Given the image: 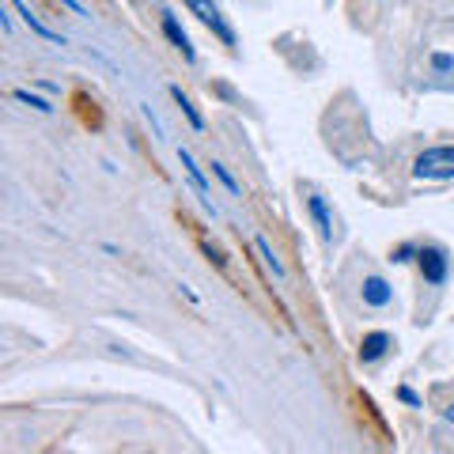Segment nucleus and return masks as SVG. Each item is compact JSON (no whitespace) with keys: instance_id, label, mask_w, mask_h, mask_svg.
Wrapping results in <instances>:
<instances>
[{"instance_id":"obj_1","label":"nucleus","mask_w":454,"mask_h":454,"mask_svg":"<svg viewBox=\"0 0 454 454\" xmlns=\"http://www.w3.org/2000/svg\"><path fill=\"white\" fill-rule=\"evenodd\" d=\"M413 178H428V182H447L454 178V145H439V148H424L413 163Z\"/></svg>"},{"instance_id":"obj_2","label":"nucleus","mask_w":454,"mask_h":454,"mask_svg":"<svg viewBox=\"0 0 454 454\" xmlns=\"http://www.w3.org/2000/svg\"><path fill=\"white\" fill-rule=\"evenodd\" d=\"M186 8H190V16H197L212 35H216L223 46H235V31H231V23L223 20V12L216 0H186Z\"/></svg>"},{"instance_id":"obj_3","label":"nucleus","mask_w":454,"mask_h":454,"mask_svg":"<svg viewBox=\"0 0 454 454\" xmlns=\"http://www.w3.org/2000/svg\"><path fill=\"white\" fill-rule=\"evenodd\" d=\"M417 262H420V273L428 284H443L447 273H450V258L443 247H420L417 250Z\"/></svg>"},{"instance_id":"obj_4","label":"nucleus","mask_w":454,"mask_h":454,"mask_svg":"<svg viewBox=\"0 0 454 454\" xmlns=\"http://www.w3.org/2000/svg\"><path fill=\"white\" fill-rule=\"evenodd\" d=\"M307 212H310V220H315L318 227V235H322V243H337V216L330 212V205H325V197L322 193H310L307 197Z\"/></svg>"},{"instance_id":"obj_5","label":"nucleus","mask_w":454,"mask_h":454,"mask_svg":"<svg viewBox=\"0 0 454 454\" xmlns=\"http://www.w3.org/2000/svg\"><path fill=\"white\" fill-rule=\"evenodd\" d=\"M178 160H182V167H186V175H190V182H193L197 197H201V205H205V208L212 212V216H216V205L208 201V193H212V190H208V182H205V175H201V167L193 163V155H190L186 148H178Z\"/></svg>"},{"instance_id":"obj_6","label":"nucleus","mask_w":454,"mask_h":454,"mask_svg":"<svg viewBox=\"0 0 454 454\" xmlns=\"http://www.w3.org/2000/svg\"><path fill=\"white\" fill-rule=\"evenodd\" d=\"M8 4H12V8H16V12H20V16H23V23H27V27H31V31H35L38 38H46V42H53V46H65V35H57V31H50V27H46V23H42V20L35 16V12H31V8H27V4H23V0H8Z\"/></svg>"},{"instance_id":"obj_7","label":"nucleus","mask_w":454,"mask_h":454,"mask_svg":"<svg viewBox=\"0 0 454 454\" xmlns=\"http://www.w3.org/2000/svg\"><path fill=\"white\" fill-rule=\"evenodd\" d=\"M390 300H394V288L382 277H367L364 280V303L367 307H379L382 310V307H390Z\"/></svg>"},{"instance_id":"obj_8","label":"nucleus","mask_w":454,"mask_h":454,"mask_svg":"<svg viewBox=\"0 0 454 454\" xmlns=\"http://www.w3.org/2000/svg\"><path fill=\"white\" fill-rule=\"evenodd\" d=\"M163 35L170 38V46H175L182 57H186V61H197V53H193V46H190V35L182 31L175 16H163Z\"/></svg>"},{"instance_id":"obj_9","label":"nucleus","mask_w":454,"mask_h":454,"mask_svg":"<svg viewBox=\"0 0 454 454\" xmlns=\"http://www.w3.org/2000/svg\"><path fill=\"white\" fill-rule=\"evenodd\" d=\"M394 345V340H390V333H367L364 337V345H360V360L364 364H375V360H382V356H387V348Z\"/></svg>"},{"instance_id":"obj_10","label":"nucleus","mask_w":454,"mask_h":454,"mask_svg":"<svg viewBox=\"0 0 454 454\" xmlns=\"http://www.w3.org/2000/svg\"><path fill=\"white\" fill-rule=\"evenodd\" d=\"M254 250H258L262 254V262H265V269H269V273H273L277 280H284V265L277 262V254H273V247H269V239H254Z\"/></svg>"},{"instance_id":"obj_11","label":"nucleus","mask_w":454,"mask_h":454,"mask_svg":"<svg viewBox=\"0 0 454 454\" xmlns=\"http://www.w3.org/2000/svg\"><path fill=\"white\" fill-rule=\"evenodd\" d=\"M170 95H175V103L182 106V114H186V118H190V125H193V129H205V118H201V114H197V106L190 103V98L182 95V88H170Z\"/></svg>"},{"instance_id":"obj_12","label":"nucleus","mask_w":454,"mask_h":454,"mask_svg":"<svg viewBox=\"0 0 454 454\" xmlns=\"http://www.w3.org/2000/svg\"><path fill=\"white\" fill-rule=\"evenodd\" d=\"M16 98H20V103H27V106L42 110V114H53V106L46 103V98H38V95H31V91H23V88H16Z\"/></svg>"},{"instance_id":"obj_13","label":"nucleus","mask_w":454,"mask_h":454,"mask_svg":"<svg viewBox=\"0 0 454 454\" xmlns=\"http://www.w3.org/2000/svg\"><path fill=\"white\" fill-rule=\"evenodd\" d=\"M212 170H216V178L223 182V186H227V190H231V193H239V182H235L231 175H227V167H220V163H212Z\"/></svg>"},{"instance_id":"obj_14","label":"nucleus","mask_w":454,"mask_h":454,"mask_svg":"<svg viewBox=\"0 0 454 454\" xmlns=\"http://www.w3.org/2000/svg\"><path fill=\"white\" fill-rule=\"evenodd\" d=\"M450 65H454V61H450L447 53H432V68H439V73H447Z\"/></svg>"},{"instance_id":"obj_15","label":"nucleus","mask_w":454,"mask_h":454,"mask_svg":"<svg viewBox=\"0 0 454 454\" xmlns=\"http://www.w3.org/2000/svg\"><path fill=\"white\" fill-rule=\"evenodd\" d=\"M413 254H417L413 247H397V250H394V262L402 265V262H409V258H413Z\"/></svg>"},{"instance_id":"obj_16","label":"nucleus","mask_w":454,"mask_h":454,"mask_svg":"<svg viewBox=\"0 0 454 454\" xmlns=\"http://www.w3.org/2000/svg\"><path fill=\"white\" fill-rule=\"evenodd\" d=\"M61 4H65L68 12H76V16H88V12H83V4H80V0H61Z\"/></svg>"},{"instance_id":"obj_17","label":"nucleus","mask_w":454,"mask_h":454,"mask_svg":"<svg viewBox=\"0 0 454 454\" xmlns=\"http://www.w3.org/2000/svg\"><path fill=\"white\" fill-rule=\"evenodd\" d=\"M402 402H409V405H420V397H417L413 390H409V387H402Z\"/></svg>"},{"instance_id":"obj_18","label":"nucleus","mask_w":454,"mask_h":454,"mask_svg":"<svg viewBox=\"0 0 454 454\" xmlns=\"http://www.w3.org/2000/svg\"><path fill=\"white\" fill-rule=\"evenodd\" d=\"M443 417H447V420H450V424H454V402H450V405H447V413H443Z\"/></svg>"}]
</instances>
